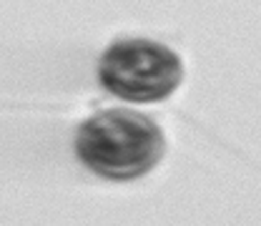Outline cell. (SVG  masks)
<instances>
[{"instance_id":"cell-1","label":"cell","mask_w":261,"mask_h":226,"mask_svg":"<svg viewBox=\"0 0 261 226\" xmlns=\"http://www.w3.org/2000/svg\"><path fill=\"white\" fill-rule=\"evenodd\" d=\"M75 154L98 176L130 181L161 161L166 138L153 118L126 108H108L78 126Z\"/></svg>"},{"instance_id":"cell-2","label":"cell","mask_w":261,"mask_h":226,"mask_svg":"<svg viewBox=\"0 0 261 226\" xmlns=\"http://www.w3.org/2000/svg\"><path fill=\"white\" fill-rule=\"evenodd\" d=\"M184 81L178 53L159 40L121 38L111 43L98 63V83L111 96L128 103H156Z\"/></svg>"}]
</instances>
